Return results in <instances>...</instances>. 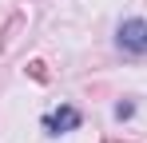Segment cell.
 I'll use <instances>...</instances> for the list:
<instances>
[{"instance_id":"cell-2","label":"cell","mask_w":147,"mask_h":143,"mask_svg":"<svg viewBox=\"0 0 147 143\" xmlns=\"http://www.w3.org/2000/svg\"><path fill=\"white\" fill-rule=\"evenodd\" d=\"M80 119H84V115L76 111L72 103H60L52 115H44V127H48L52 135H68V131H76V127H80Z\"/></svg>"},{"instance_id":"cell-3","label":"cell","mask_w":147,"mask_h":143,"mask_svg":"<svg viewBox=\"0 0 147 143\" xmlns=\"http://www.w3.org/2000/svg\"><path fill=\"white\" fill-rule=\"evenodd\" d=\"M20 28H24V12H12V16H8V24L0 28V56L16 44V32H20Z\"/></svg>"},{"instance_id":"cell-4","label":"cell","mask_w":147,"mask_h":143,"mask_svg":"<svg viewBox=\"0 0 147 143\" xmlns=\"http://www.w3.org/2000/svg\"><path fill=\"white\" fill-rule=\"evenodd\" d=\"M28 76H32L36 84H48V64H44V60H32V64H28Z\"/></svg>"},{"instance_id":"cell-5","label":"cell","mask_w":147,"mask_h":143,"mask_svg":"<svg viewBox=\"0 0 147 143\" xmlns=\"http://www.w3.org/2000/svg\"><path fill=\"white\" fill-rule=\"evenodd\" d=\"M131 115H135V103H131V99L115 103V119H131Z\"/></svg>"},{"instance_id":"cell-1","label":"cell","mask_w":147,"mask_h":143,"mask_svg":"<svg viewBox=\"0 0 147 143\" xmlns=\"http://www.w3.org/2000/svg\"><path fill=\"white\" fill-rule=\"evenodd\" d=\"M115 44H119V52H127V56H143L147 52V20H123L119 32H115Z\"/></svg>"}]
</instances>
